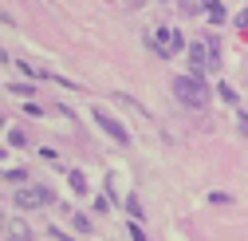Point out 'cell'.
<instances>
[{
  "label": "cell",
  "instance_id": "6da1fadb",
  "mask_svg": "<svg viewBox=\"0 0 248 241\" xmlns=\"http://www.w3.org/2000/svg\"><path fill=\"white\" fill-rule=\"evenodd\" d=\"M173 95H177L185 107H205V103H209V83H205V75L181 71V75H173Z\"/></svg>",
  "mask_w": 248,
  "mask_h": 241
},
{
  "label": "cell",
  "instance_id": "7a4b0ae2",
  "mask_svg": "<svg viewBox=\"0 0 248 241\" xmlns=\"http://www.w3.org/2000/svg\"><path fill=\"white\" fill-rule=\"evenodd\" d=\"M217 68H221L217 36H209L205 44H193V48H189V71H193V75H205V71H217Z\"/></svg>",
  "mask_w": 248,
  "mask_h": 241
},
{
  "label": "cell",
  "instance_id": "3957f363",
  "mask_svg": "<svg viewBox=\"0 0 248 241\" xmlns=\"http://www.w3.org/2000/svg\"><path fill=\"white\" fill-rule=\"evenodd\" d=\"M150 48L170 59V55H177V52L185 48V40H181V32H173V28H158V32H154V40H150Z\"/></svg>",
  "mask_w": 248,
  "mask_h": 241
},
{
  "label": "cell",
  "instance_id": "277c9868",
  "mask_svg": "<svg viewBox=\"0 0 248 241\" xmlns=\"http://www.w3.org/2000/svg\"><path fill=\"white\" fill-rule=\"evenodd\" d=\"M51 198H55V194H51L47 186H28V182H24V186L16 190V206H20V209H40V206H47Z\"/></svg>",
  "mask_w": 248,
  "mask_h": 241
},
{
  "label": "cell",
  "instance_id": "5b68a950",
  "mask_svg": "<svg viewBox=\"0 0 248 241\" xmlns=\"http://www.w3.org/2000/svg\"><path fill=\"white\" fill-rule=\"evenodd\" d=\"M95 123H99V127H103V131H107V135H110V138H114L118 146H126V142H130V131L122 127V123H118V119H114L110 111H103V107H95Z\"/></svg>",
  "mask_w": 248,
  "mask_h": 241
},
{
  "label": "cell",
  "instance_id": "8992f818",
  "mask_svg": "<svg viewBox=\"0 0 248 241\" xmlns=\"http://www.w3.org/2000/svg\"><path fill=\"white\" fill-rule=\"evenodd\" d=\"M201 8L209 12V20H213V24H225V4H221V0H205Z\"/></svg>",
  "mask_w": 248,
  "mask_h": 241
},
{
  "label": "cell",
  "instance_id": "52a82bcc",
  "mask_svg": "<svg viewBox=\"0 0 248 241\" xmlns=\"http://www.w3.org/2000/svg\"><path fill=\"white\" fill-rule=\"evenodd\" d=\"M67 178H71V190H75V194H87V174H83V170H71Z\"/></svg>",
  "mask_w": 248,
  "mask_h": 241
},
{
  "label": "cell",
  "instance_id": "ba28073f",
  "mask_svg": "<svg viewBox=\"0 0 248 241\" xmlns=\"http://www.w3.org/2000/svg\"><path fill=\"white\" fill-rule=\"evenodd\" d=\"M126 214H130L134 222L142 218V202H138V194H130V198H126Z\"/></svg>",
  "mask_w": 248,
  "mask_h": 241
},
{
  "label": "cell",
  "instance_id": "9c48e42d",
  "mask_svg": "<svg viewBox=\"0 0 248 241\" xmlns=\"http://www.w3.org/2000/svg\"><path fill=\"white\" fill-rule=\"evenodd\" d=\"M8 146H28V135H24L20 127H12V131H8Z\"/></svg>",
  "mask_w": 248,
  "mask_h": 241
},
{
  "label": "cell",
  "instance_id": "30bf717a",
  "mask_svg": "<svg viewBox=\"0 0 248 241\" xmlns=\"http://www.w3.org/2000/svg\"><path fill=\"white\" fill-rule=\"evenodd\" d=\"M217 95H221L225 103H236V91H232V83H221V87H217Z\"/></svg>",
  "mask_w": 248,
  "mask_h": 241
},
{
  "label": "cell",
  "instance_id": "8fae6325",
  "mask_svg": "<svg viewBox=\"0 0 248 241\" xmlns=\"http://www.w3.org/2000/svg\"><path fill=\"white\" fill-rule=\"evenodd\" d=\"M4 178H8V182H16V186H24V182H28V174H24V170H20V166H16V170H8V174H4Z\"/></svg>",
  "mask_w": 248,
  "mask_h": 241
},
{
  "label": "cell",
  "instance_id": "7c38bea8",
  "mask_svg": "<svg viewBox=\"0 0 248 241\" xmlns=\"http://www.w3.org/2000/svg\"><path fill=\"white\" fill-rule=\"evenodd\" d=\"M75 229H79V233H91V218H87V214H75Z\"/></svg>",
  "mask_w": 248,
  "mask_h": 241
},
{
  "label": "cell",
  "instance_id": "4fadbf2b",
  "mask_svg": "<svg viewBox=\"0 0 248 241\" xmlns=\"http://www.w3.org/2000/svg\"><path fill=\"white\" fill-rule=\"evenodd\" d=\"M130 241H146V229L138 222H130Z\"/></svg>",
  "mask_w": 248,
  "mask_h": 241
},
{
  "label": "cell",
  "instance_id": "5bb4252c",
  "mask_svg": "<svg viewBox=\"0 0 248 241\" xmlns=\"http://www.w3.org/2000/svg\"><path fill=\"white\" fill-rule=\"evenodd\" d=\"M209 202H217V206H225V202H232V198H229L225 190H213V194H209Z\"/></svg>",
  "mask_w": 248,
  "mask_h": 241
},
{
  "label": "cell",
  "instance_id": "9a60e30c",
  "mask_svg": "<svg viewBox=\"0 0 248 241\" xmlns=\"http://www.w3.org/2000/svg\"><path fill=\"white\" fill-rule=\"evenodd\" d=\"M8 91H12V95H28L32 87H28V83H8Z\"/></svg>",
  "mask_w": 248,
  "mask_h": 241
},
{
  "label": "cell",
  "instance_id": "2e32d148",
  "mask_svg": "<svg viewBox=\"0 0 248 241\" xmlns=\"http://www.w3.org/2000/svg\"><path fill=\"white\" fill-rule=\"evenodd\" d=\"M236 131H240V135H248V115H244V111L236 115Z\"/></svg>",
  "mask_w": 248,
  "mask_h": 241
},
{
  "label": "cell",
  "instance_id": "e0dca14e",
  "mask_svg": "<svg viewBox=\"0 0 248 241\" xmlns=\"http://www.w3.org/2000/svg\"><path fill=\"white\" fill-rule=\"evenodd\" d=\"M47 233H51V237H55V241H71V237H67V233H59V229H47Z\"/></svg>",
  "mask_w": 248,
  "mask_h": 241
},
{
  "label": "cell",
  "instance_id": "ac0fdd59",
  "mask_svg": "<svg viewBox=\"0 0 248 241\" xmlns=\"http://www.w3.org/2000/svg\"><path fill=\"white\" fill-rule=\"evenodd\" d=\"M236 24H240V28H248V8L240 12V20H236Z\"/></svg>",
  "mask_w": 248,
  "mask_h": 241
},
{
  "label": "cell",
  "instance_id": "d6986e66",
  "mask_svg": "<svg viewBox=\"0 0 248 241\" xmlns=\"http://www.w3.org/2000/svg\"><path fill=\"white\" fill-rule=\"evenodd\" d=\"M0 158H4V146H0Z\"/></svg>",
  "mask_w": 248,
  "mask_h": 241
},
{
  "label": "cell",
  "instance_id": "ffe728a7",
  "mask_svg": "<svg viewBox=\"0 0 248 241\" xmlns=\"http://www.w3.org/2000/svg\"><path fill=\"white\" fill-rule=\"evenodd\" d=\"M0 64H4V52H0Z\"/></svg>",
  "mask_w": 248,
  "mask_h": 241
}]
</instances>
